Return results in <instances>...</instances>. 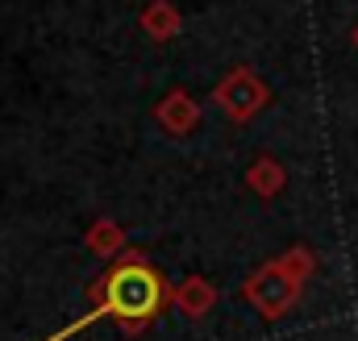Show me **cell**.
Segmentation results:
<instances>
[{
  "mask_svg": "<svg viewBox=\"0 0 358 341\" xmlns=\"http://www.w3.org/2000/svg\"><path fill=\"white\" fill-rule=\"evenodd\" d=\"M213 300H217V291H213L204 279H187V283L176 291V304L187 312V317H192V321H200V317L213 308Z\"/></svg>",
  "mask_w": 358,
  "mask_h": 341,
  "instance_id": "3",
  "label": "cell"
},
{
  "mask_svg": "<svg viewBox=\"0 0 358 341\" xmlns=\"http://www.w3.org/2000/svg\"><path fill=\"white\" fill-rule=\"evenodd\" d=\"M296 291H300V283L292 279V275H283L279 266H271V270H263L259 279H250V287H242V296L267 317V321H275V317H283L287 308H292V300H296Z\"/></svg>",
  "mask_w": 358,
  "mask_h": 341,
  "instance_id": "2",
  "label": "cell"
},
{
  "mask_svg": "<svg viewBox=\"0 0 358 341\" xmlns=\"http://www.w3.org/2000/svg\"><path fill=\"white\" fill-rule=\"evenodd\" d=\"M92 296H96V308H92L88 317H80L76 325L59 329L55 338H46V341H67L71 333L88 329L92 321H100V317H113L125 333H142L159 317V308L167 304V283H163V275L146 258L129 250V254L117 258L113 270L92 287Z\"/></svg>",
  "mask_w": 358,
  "mask_h": 341,
  "instance_id": "1",
  "label": "cell"
}]
</instances>
